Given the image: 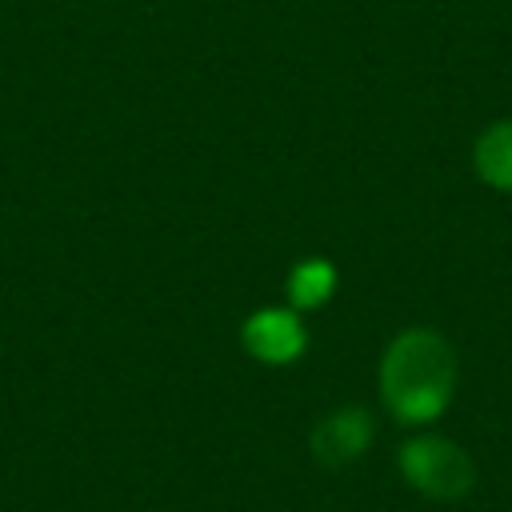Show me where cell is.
I'll use <instances>...</instances> for the list:
<instances>
[{
	"label": "cell",
	"mask_w": 512,
	"mask_h": 512,
	"mask_svg": "<svg viewBox=\"0 0 512 512\" xmlns=\"http://www.w3.org/2000/svg\"><path fill=\"white\" fill-rule=\"evenodd\" d=\"M240 344L252 360L268 364V368H284V364H296L308 348V328L300 320L296 308L288 304H268V308H256L244 324H240Z\"/></svg>",
	"instance_id": "cell-3"
},
{
	"label": "cell",
	"mask_w": 512,
	"mask_h": 512,
	"mask_svg": "<svg viewBox=\"0 0 512 512\" xmlns=\"http://www.w3.org/2000/svg\"><path fill=\"white\" fill-rule=\"evenodd\" d=\"M396 464H400V476L408 480V488H416L420 496L440 500V504L468 496L476 484L472 456L456 440L436 436V432H420V436L404 440L396 452Z\"/></svg>",
	"instance_id": "cell-2"
},
{
	"label": "cell",
	"mask_w": 512,
	"mask_h": 512,
	"mask_svg": "<svg viewBox=\"0 0 512 512\" xmlns=\"http://www.w3.org/2000/svg\"><path fill=\"white\" fill-rule=\"evenodd\" d=\"M456 348L432 328H404L380 356V400L400 424H432L456 396Z\"/></svg>",
	"instance_id": "cell-1"
},
{
	"label": "cell",
	"mask_w": 512,
	"mask_h": 512,
	"mask_svg": "<svg viewBox=\"0 0 512 512\" xmlns=\"http://www.w3.org/2000/svg\"><path fill=\"white\" fill-rule=\"evenodd\" d=\"M372 432L376 428H372V416L364 408H336L312 428L308 448L324 468H344L368 452Z\"/></svg>",
	"instance_id": "cell-4"
},
{
	"label": "cell",
	"mask_w": 512,
	"mask_h": 512,
	"mask_svg": "<svg viewBox=\"0 0 512 512\" xmlns=\"http://www.w3.org/2000/svg\"><path fill=\"white\" fill-rule=\"evenodd\" d=\"M472 164L488 188L512 192V120H496L480 132L472 148Z\"/></svg>",
	"instance_id": "cell-5"
},
{
	"label": "cell",
	"mask_w": 512,
	"mask_h": 512,
	"mask_svg": "<svg viewBox=\"0 0 512 512\" xmlns=\"http://www.w3.org/2000/svg\"><path fill=\"white\" fill-rule=\"evenodd\" d=\"M336 280H340V276H336L332 260H324V256H308V260L292 264L288 284H284V292H288V308H296V312L324 308V304L336 296Z\"/></svg>",
	"instance_id": "cell-6"
}]
</instances>
